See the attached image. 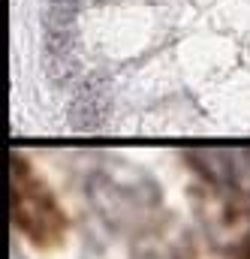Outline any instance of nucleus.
Segmentation results:
<instances>
[{
	"mask_svg": "<svg viewBox=\"0 0 250 259\" xmlns=\"http://www.w3.org/2000/svg\"><path fill=\"white\" fill-rule=\"evenodd\" d=\"M106 91H109V75L103 69H91L78 81V97H100Z\"/></svg>",
	"mask_w": 250,
	"mask_h": 259,
	"instance_id": "423d86ee",
	"label": "nucleus"
},
{
	"mask_svg": "<svg viewBox=\"0 0 250 259\" xmlns=\"http://www.w3.org/2000/svg\"><path fill=\"white\" fill-rule=\"evenodd\" d=\"M75 46V30L72 27H58V30H46V52L49 55H69Z\"/></svg>",
	"mask_w": 250,
	"mask_h": 259,
	"instance_id": "39448f33",
	"label": "nucleus"
},
{
	"mask_svg": "<svg viewBox=\"0 0 250 259\" xmlns=\"http://www.w3.org/2000/svg\"><path fill=\"white\" fill-rule=\"evenodd\" d=\"M55 3H72V6H78V0H55Z\"/></svg>",
	"mask_w": 250,
	"mask_h": 259,
	"instance_id": "0eeeda50",
	"label": "nucleus"
},
{
	"mask_svg": "<svg viewBox=\"0 0 250 259\" xmlns=\"http://www.w3.org/2000/svg\"><path fill=\"white\" fill-rule=\"evenodd\" d=\"M109 94H100V97H75V103L69 106V124L75 133H91V130H100L103 121L109 118Z\"/></svg>",
	"mask_w": 250,
	"mask_h": 259,
	"instance_id": "f03ea898",
	"label": "nucleus"
},
{
	"mask_svg": "<svg viewBox=\"0 0 250 259\" xmlns=\"http://www.w3.org/2000/svg\"><path fill=\"white\" fill-rule=\"evenodd\" d=\"M75 12H78V6H72V3L46 0V6H43V24H46V30L72 27V24H75Z\"/></svg>",
	"mask_w": 250,
	"mask_h": 259,
	"instance_id": "7ed1b4c3",
	"label": "nucleus"
},
{
	"mask_svg": "<svg viewBox=\"0 0 250 259\" xmlns=\"http://www.w3.org/2000/svg\"><path fill=\"white\" fill-rule=\"evenodd\" d=\"M244 259H250V244H247V253H244Z\"/></svg>",
	"mask_w": 250,
	"mask_h": 259,
	"instance_id": "6e6552de",
	"label": "nucleus"
},
{
	"mask_svg": "<svg viewBox=\"0 0 250 259\" xmlns=\"http://www.w3.org/2000/svg\"><path fill=\"white\" fill-rule=\"evenodd\" d=\"M78 72H81L78 61H72V58H66V55H63V58L49 55V61H46V75H49V81H52V84H58V88L69 84Z\"/></svg>",
	"mask_w": 250,
	"mask_h": 259,
	"instance_id": "20e7f679",
	"label": "nucleus"
},
{
	"mask_svg": "<svg viewBox=\"0 0 250 259\" xmlns=\"http://www.w3.org/2000/svg\"><path fill=\"white\" fill-rule=\"evenodd\" d=\"M12 214L18 229L39 247H49L61 241L63 235V217L58 205L49 199V193L39 190V184H30L27 166L21 157H15V175H12Z\"/></svg>",
	"mask_w": 250,
	"mask_h": 259,
	"instance_id": "f257e3e1",
	"label": "nucleus"
}]
</instances>
